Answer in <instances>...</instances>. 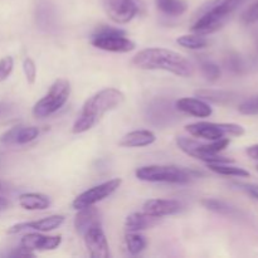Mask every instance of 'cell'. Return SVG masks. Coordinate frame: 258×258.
<instances>
[{"mask_svg":"<svg viewBox=\"0 0 258 258\" xmlns=\"http://www.w3.org/2000/svg\"><path fill=\"white\" fill-rule=\"evenodd\" d=\"M13 70H14V59L10 55L3 57L0 59V82H4L5 80L9 78L12 75Z\"/></svg>","mask_w":258,"mask_h":258,"instance_id":"obj_33","label":"cell"},{"mask_svg":"<svg viewBox=\"0 0 258 258\" xmlns=\"http://www.w3.org/2000/svg\"><path fill=\"white\" fill-rule=\"evenodd\" d=\"M91 44L111 53H128L136 48L135 42L127 38L125 30L108 25H101L93 32Z\"/></svg>","mask_w":258,"mask_h":258,"instance_id":"obj_6","label":"cell"},{"mask_svg":"<svg viewBox=\"0 0 258 258\" xmlns=\"http://www.w3.org/2000/svg\"><path fill=\"white\" fill-rule=\"evenodd\" d=\"M246 154L253 160H258V144H254V145L248 146L246 149Z\"/></svg>","mask_w":258,"mask_h":258,"instance_id":"obj_35","label":"cell"},{"mask_svg":"<svg viewBox=\"0 0 258 258\" xmlns=\"http://www.w3.org/2000/svg\"><path fill=\"white\" fill-rule=\"evenodd\" d=\"M9 207H10L9 201H8L7 198H3V197H0V212L5 211V209H8Z\"/></svg>","mask_w":258,"mask_h":258,"instance_id":"obj_36","label":"cell"},{"mask_svg":"<svg viewBox=\"0 0 258 258\" xmlns=\"http://www.w3.org/2000/svg\"><path fill=\"white\" fill-rule=\"evenodd\" d=\"M229 144H231V140L228 138H222L219 140H214L207 144L199 143L194 139L184 138V136L176 138V145L184 154L206 164L234 163L233 159L219 155V153L228 148Z\"/></svg>","mask_w":258,"mask_h":258,"instance_id":"obj_4","label":"cell"},{"mask_svg":"<svg viewBox=\"0 0 258 258\" xmlns=\"http://www.w3.org/2000/svg\"><path fill=\"white\" fill-rule=\"evenodd\" d=\"M133 66L144 71H165L183 78L194 75V68L189 59L175 50L166 48H146L134 55Z\"/></svg>","mask_w":258,"mask_h":258,"instance_id":"obj_1","label":"cell"},{"mask_svg":"<svg viewBox=\"0 0 258 258\" xmlns=\"http://www.w3.org/2000/svg\"><path fill=\"white\" fill-rule=\"evenodd\" d=\"M35 19H37L38 27L44 32H53L57 29L58 15L55 9L49 3H42L37 7L35 12Z\"/></svg>","mask_w":258,"mask_h":258,"instance_id":"obj_20","label":"cell"},{"mask_svg":"<svg viewBox=\"0 0 258 258\" xmlns=\"http://www.w3.org/2000/svg\"><path fill=\"white\" fill-rule=\"evenodd\" d=\"M5 188H7V184H5L3 180H0V193H2V191H4Z\"/></svg>","mask_w":258,"mask_h":258,"instance_id":"obj_37","label":"cell"},{"mask_svg":"<svg viewBox=\"0 0 258 258\" xmlns=\"http://www.w3.org/2000/svg\"><path fill=\"white\" fill-rule=\"evenodd\" d=\"M64 216L60 214H53V216L45 217L43 219H37V221L22 222L17 223L8 228V234H18L22 232H50L59 228L64 223Z\"/></svg>","mask_w":258,"mask_h":258,"instance_id":"obj_12","label":"cell"},{"mask_svg":"<svg viewBox=\"0 0 258 258\" xmlns=\"http://www.w3.org/2000/svg\"><path fill=\"white\" fill-rule=\"evenodd\" d=\"M175 107L179 112L186 113V115H191L194 117L206 118L212 116L213 113V108L211 107L207 101L201 100V98L194 97H183L179 98L175 102Z\"/></svg>","mask_w":258,"mask_h":258,"instance_id":"obj_17","label":"cell"},{"mask_svg":"<svg viewBox=\"0 0 258 258\" xmlns=\"http://www.w3.org/2000/svg\"><path fill=\"white\" fill-rule=\"evenodd\" d=\"M96 226H102V216L101 212L93 206L78 209L75 217V228L78 234L83 236L88 229Z\"/></svg>","mask_w":258,"mask_h":258,"instance_id":"obj_18","label":"cell"},{"mask_svg":"<svg viewBox=\"0 0 258 258\" xmlns=\"http://www.w3.org/2000/svg\"><path fill=\"white\" fill-rule=\"evenodd\" d=\"M256 169H257V171H258V165H257V166H256Z\"/></svg>","mask_w":258,"mask_h":258,"instance_id":"obj_39","label":"cell"},{"mask_svg":"<svg viewBox=\"0 0 258 258\" xmlns=\"http://www.w3.org/2000/svg\"><path fill=\"white\" fill-rule=\"evenodd\" d=\"M238 111L242 113V115H247V116L258 115V95L248 98V100L243 101V102L238 106Z\"/></svg>","mask_w":258,"mask_h":258,"instance_id":"obj_31","label":"cell"},{"mask_svg":"<svg viewBox=\"0 0 258 258\" xmlns=\"http://www.w3.org/2000/svg\"><path fill=\"white\" fill-rule=\"evenodd\" d=\"M247 0H213L209 3L191 27V32L208 35L224 27L231 15Z\"/></svg>","mask_w":258,"mask_h":258,"instance_id":"obj_3","label":"cell"},{"mask_svg":"<svg viewBox=\"0 0 258 258\" xmlns=\"http://www.w3.org/2000/svg\"><path fill=\"white\" fill-rule=\"evenodd\" d=\"M18 202H19V206L25 211H45L52 204L49 197L43 193L20 194Z\"/></svg>","mask_w":258,"mask_h":258,"instance_id":"obj_22","label":"cell"},{"mask_svg":"<svg viewBox=\"0 0 258 258\" xmlns=\"http://www.w3.org/2000/svg\"><path fill=\"white\" fill-rule=\"evenodd\" d=\"M156 8L166 17H180L188 9L185 0H154Z\"/></svg>","mask_w":258,"mask_h":258,"instance_id":"obj_24","label":"cell"},{"mask_svg":"<svg viewBox=\"0 0 258 258\" xmlns=\"http://www.w3.org/2000/svg\"><path fill=\"white\" fill-rule=\"evenodd\" d=\"M175 103L165 98H156L146 107V120L156 127H168L179 120Z\"/></svg>","mask_w":258,"mask_h":258,"instance_id":"obj_9","label":"cell"},{"mask_svg":"<svg viewBox=\"0 0 258 258\" xmlns=\"http://www.w3.org/2000/svg\"><path fill=\"white\" fill-rule=\"evenodd\" d=\"M62 243L60 236H43L40 232H29L23 236L20 247L30 252L34 251H53Z\"/></svg>","mask_w":258,"mask_h":258,"instance_id":"obj_14","label":"cell"},{"mask_svg":"<svg viewBox=\"0 0 258 258\" xmlns=\"http://www.w3.org/2000/svg\"><path fill=\"white\" fill-rule=\"evenodd\" d=\"M196 96L201 100L211 101L218 105H231L238 97L237 93L222 90H198L196 91Z\"/></svg>","mask_w":258,"mask_h":258,"instance_id":"obj_23","label":"cell"},{"mask_svg":"<svg viewBox=\"0 0 258 258\" xmlns=\"http://www.w3.org/2000/svg\"><path fill=\"white\" fill-rule=\"evenodd\" d=\"M202 204H203L204 208H207L208 211L222 214V216H233V214L237 213V211L233 207L227 204L226 202L218 201V199H203V201H202Z\"/></svg>","mask_w":258,"mask_h":258,"instance_id":"obj_28","label":"cell"},{"mask_svg":"<svg viewBox=\"0 0 258 258\" xmlns=\"http://www.w3.org/2000/svg\"><path fill=\"white\" fill-rule=\"evenodd\" d=\"M123 101L125 95L117 88L108 87L96 92L83 105L80 116L73 123L72 133L78 135L91 130L106 113L122 105Z\"/></svg>","mask_w":258,"mask_h":258,"instance_id":"obj_2","label":"cell"},{"mask_svg":"<svg viewBox=\"0 0 258 258\" xmlns=\"http://www.w3.org/2000/svg\"><path fill=\"white\" fill-rule=\"evenodd\" d=\"M23 71H24L27 82L29 85H33L35 82V80H37V66H35V62L32 58H25L24 62H23Z\"/></svg>","mask_w":258,"mask_h":258,"instance_id":"obj_32","label":"cell"},{"mask_svg":"<svg viewBox=\"0 0 258 258\" xmlns=\"http://www.w3.org/2000/svg\"><path fill=\"white\" fill-rule=\"evenodd\" d=\"M121 184H122V180L120 178H115L87 189V190L81 193L78 197H76L75 201L72 202L73 209L78 211V209H82L86 208V207L95 206V204L100 203L103 199L112 196L120 188Z\"/></svg>","mask_w":258,"mask_h":258,"instance_id":"obj_10","label":"cell"},{"mask_svg":"<svg viewBox=\"0 0 258 258\" xmlns=\"http://www.w3.org/2000/svg\"><path fill=\"white\" fill-rule=\"evenodd\" d=\"M107 17L117 24H127L140 12V0H103Z\"/></svg>","mask_w":258,"mask_h":258,"instance_id":"obj_11","label":"cell"},{"mask_svg":"<svg viewBox=\"0 0 258 258\" xmlns=\"http://www.w3.org/2000/svg\"><path fill=\"white\" fill-rule=\"evenodd\" d=\"M86 247L92 258H107L110 256V247L102 226H96L83 234Z\"/></svg>","mask_w":258,"mask_h":258,"instance_id":"obj_13","label":"cell"},{"mask_svg":"<svg viewBox=\"0 0 258 258\" xmlns=\"http://www.w3.org/2000/svg\"><path fill=\"white\" fill-rule=\"evenodd\" d=\"M156 141V135L150 130H135L126 134L120 140L122 148H145Z\"/></svg>","mask_w":258,"mask_h":258,"instance_id":"obj_21","label":"cell"},{"mask_svg":"<svg viewBox=\"0 0 258 258\" xmlns=\"http://www.w3.org/2000/svg\"><path fill=\"white\" fill-rule=\"evenodd\" d=\"M208 168L213 173L224 176H234V178H249V171L243 168L233 165V163L224 164H208Z\"/></svg>","mask_w":258,"mask_h":258,"instance_id":"obj_25","label":"cell"},{"mask_svg":"<svg viewBox=\"0 0 258 258\" xmlns=\"http://www.w3.org/2000/svg\"><path fill=\"white\" fill-rule=\"evenodd\" d=\"M0 108H2V105H0Z\"/></svg>","mask_w":258,"mask_h":258,"instance_id":"obj_40","label":"cell"},{"mask_svg":"<svg viewBox=\"0 0 258 258\" xmlns=\"http://www.w3.org/2000/svg\"><path fill=\"white\" fill-rule=\"evenodd\" d=\"M226 67L228 71H231L234 75H243L246 72V62L243 58L237 53H231L228 57L226 58Z\"/></svg>","mask_w":258,"mask_h":258,"instance_id":"obj_30","label":"cell"},{"mask_svg":"<svg viewBox=\"0 0 258 258\" xmlns=\"http://www.w3.org/2000/svg\"><path fill=\"white\" fill-rule=\"evenodd\" d=\"M201 71L202 75L206 77V80H208L209 82H216L221 78L222 76V70L218 64H216L214 62L211 60H203L201 63Z\"/></svg>","mask_w":258,"mask_h":258,"instance_id":"obj_29","label":"cell"},{"mask_svg":"<svg viewBox=\"0 0 258 258\" xmlns=\"http://www.w3.org/2000/svg\"><path fill=\"white\" fill-rule=\"evenodd\" d=\"M71 95V83L64 78H58L50 86L49 91L33 106V116L45 118L59 111L67 103Z\"/></svg>","mask_w":258,"mask_h":258,"instance_id":"obj_7","label":"cell"},{"mask_svg":"<svg viewBox=\"0 0 258 258\" xmlns=\"http://www.w3.org/2000/svg\"><path fill=\"white\" fill-rule=\"evenodd\" d=\"M256 48H257V52H258V37H257V39H256Z\"/></svg>","mask_w":258,"mask_h":258,"instance_id":"obj_38","label":"cell"},{"mask_svg":"<svg viewBox=\"0 0 258 258\" xmlns=\"http://www.w3.org/2000/svg\"><path fill=\"white\" fill-rule=\"evenodd\" d=\"M39 136V128L35 126H14L0 136V143L5 145H25Z\"/></svg>","mask_w":258,"mask_h":258,"instance_id":"obj_15","label":"cell"},{"mask_svg":"<svg viewBox=\"0 0 258 258\" xmlns=\"http://www.w3.org/2000/svg\"><path fill=\"white\" fill-rule=\"evenodd\" d=\"M163 218L151 216V214L143 212V213H133L126 217L125 229L126 232H143L150 229L153 227L161 223Z\"/></svg>","mask_w":258,"mask_h":258,"instance_id":"obj_19","label":"cell"},{"mask_svg":"<svg viewBox=\"0 0 258 258\" xmlns=\"http://www.w3.org/2000/svg\"><path fill=\"white\" fill-rule=\"evenodd\" d=\"M185 130L186 133H189V135L194 136V138L204 139L208 141L219 140L222 138H226V135L242 136L246 133L243 126L238 125V123H218L207 122V121L186 125Z\"/></svg>","mask_w":258,"mask_h":258,"instance_id":"obj_8","label":"cell"},{"mask_svg":"<svg viewBox=\"0 0 258 258\" xmlns=\"http://www.w3.org/2000/svg\"><path fill=\"white\" fill-rule=\"evenodd\" d=\"M125 243L127 251L134 256L140 254L148 246L145 236H143L140 232H127L125 236Z\"/></svg>","mask_w":258,"mask_h":258,"instance_id":"obj_27","label":"cell"},{"mask_svg":"<svg viewBox=\"0 0 258 258\" xmlns=\"http://www.w3.org/2000/svg\"><path fill=\"white\" fill-rule=\"evenodd\" d=\"M135 175L139 180L146 183L189 184L201 173L176 165H146L136 169Z\"/></svg>","mask_w":258,"mask_h":258,"instance_id":"obj_5","label":"cell"},{"mask_svg":"<svg viewBox=\"0 0 258 258\" xmlns=\"http://www.w3.org/2000/svg\"><path fill=\"white\" fill-rule=\"evenodd\" d=\"M184 209V204L175 199H149L144 203V212L155 217L174 216Z\"/></svg>","mask_w":258,"mask_h":258,"instance_id":"obj_16","label":"cell"},{"mask_svg":"<svg viewBox=\"0 0 258 258\" xmlns=\"http://www.w3.org/2000/svg\"><path fill=\"white\" fill-rule=\"evenodd\" d=\"M242 22L247 25L254 24L258 22V2L244 10V13L242 14Z\"/></svg>","mask_w":258,"mask_h":258,"instance_id":"obj_34","label":"cell"},{"mask_svg":"<svg viewBox=\"0 0 258 258\" xmlns=\"http://www.w3.org/2000/svg\"><path fill=\"white\" fill-rule=\"evenodd\" d=\"M176 43H178L180 47L186 48V49L190 50H199V49H204L206 47H208L209 42L208 39L206 38V35L202 34H185L181 35L176 39Z\"/></svg>","mask_w":258,"mask_h":258,"instance_id":"obj_26","label":"cell"}]
</instances>
